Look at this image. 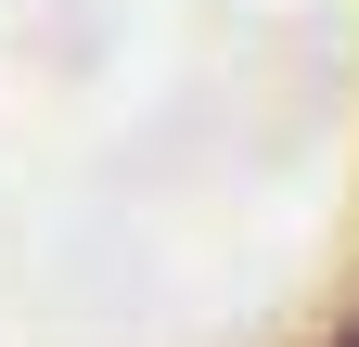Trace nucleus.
<instances>
[{
	"label": "nucleus",
	"mask_w": 359,
	"mask_h": 347,
	"mask_svg": "<svg viewBox=\"0 0 359 347\" xmlns=\"http://www.w3.org/2000/svg\"><path fill=\"white\" fill-rule=\"evenodd\" d=\"M346 347H359V322H346Z\"/></svg>",
	"instance_id": "f257e3e1"
}]
</instances>
